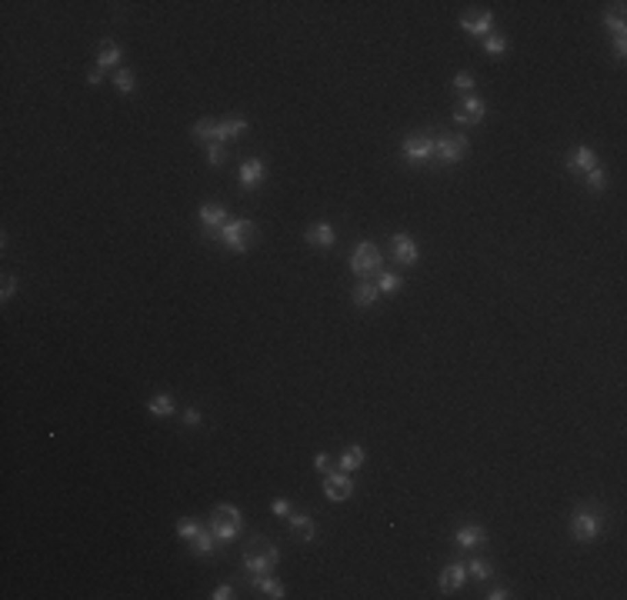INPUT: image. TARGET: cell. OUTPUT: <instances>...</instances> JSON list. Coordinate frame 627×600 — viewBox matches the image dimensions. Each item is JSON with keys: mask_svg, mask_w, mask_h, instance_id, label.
Returning a JSON list of instances; mask_svg holds the SVG:
<instances>
[{"mask_svg": "<svg viewBox=\"0 0 627 600\" xmlns=\"http://www.w3.org/2000/svg\"><path fill=\"white\" fill-rule=\"evenodd\" d=\"M604 527H607V517H604L601 507H594V503H580V507H574V514H571V534H574V540L591 544V540L601 537Z\"/></svg>", "mask_w": 627, "mask_h": 600, "instance_id": "cell-1", "label": "cell"}, {"mask_svg": "<svg viewBox=\"0 0 627 600\" xmlns=\"http://www.w3.org/2000/svg\"><path fill=\"white\" fill-rule=\"evenodd\" d=\"M277 560H280V550L271 540H264V537H254L251 544L244 547V571L251 577L271 574L277 567Z\"/></svg>", "mask_w": 627, "mask_h": 600, "instance_id": "cell-2", "label": "cell"}, {"mask_svg": "<svg viewBox=\"0 0 627 600\" xmlns=\"http://www.w3.org/2000/svg\"><path fill=\"white\" fill-rule=\"evenodd\" d=\"M207 527L214 530V537H217L221 544H230V540H237L241 530H244V514H241L234 503H217Z\"/></svg>", "mask_w": 627, "mask_h": 600, "instance_id": "cell-3", "label": "cell"}, {"mask_svg": "<svg viewBox=\"0 0 627 600\" xmlns=\"http://www.w3.org/2000/svg\"><path fill=\"white\" fill-rule=\"evenodd\" d=\"M254 237H257V224H254L251 217H234V221H227V224L221 227V234H217V240H221L227 250H234V253H247Z\"/></svg>", "mask_w": 627, "mask_h": 600, "instance_id": "cell-4", "label": "cell"}, {"mask_svg": "<svg viewBox=\"0 0 627 600\" xmlns=\"http://www.w3.org/2000/svg\"><path fill=\"white\" fill-rule=\"evenodd\" d=\"M434 134H407L401 140V153H404V160H410V164H427V160H434Z\"/></svg>", "mask_w": 627, "mask_h": 600, "instance_id": "cell-5", "label": "cell"}, {"mask_svg": "<svg viewBox=\"0 0 627 600\" xmlns=\"http://www.w3.org/2000/svg\"><path fill=\"white\" fill-rule=\"evenodd\" d=\"M434 157H441L444 164H457V160H464V153L471 147V140L464 137V134H434Z\"/></svg>", "mask_w": 627, "mask_h": 600, "instance_id": "cell-6", "label": "cell"}, {"mask_svg": "<svg viewBox=\"0 0 627 600\" xmlns=\"http://www.w3.org/2000/svg\"><path fill=\"white\" fill-rule=\"evenodd\" d=\"M351 271L357 277H371L380 271V250H377V244H371V240H360L357 247H354L351 253Z\"/></svg>", "mask_w": 627, "mask_h": 600, "instance_id": "cell-7", "label": "cell"}, {"mask_svg": "<svg viewBox=\"0 0 627 600\" xmlns=\"http://www.w3.org/2000/svg\"><path fill=\"white\" fill-rule=\"evenodd\" d=\"M484 114H487V107H484V100L477 97V94H467L464 103H457L454 107V121L460 127H474L484 121Z\"/></svg>", "mask_w": 627, "mask_h": 600, "instance_id": "cell-8", "label": "cell"}, {"mask_svg": "<svg viewBox=\"0 0 627 600\" xmlns=\"http://www.w3.org/2000/svg\"><path fill=\"white\" fill-rule=\"evenodd\" d=\"M460 27L471 34V37H491L494 34V14L491 10H467L464 17H460Z\"/></svg>", "mask_w": 627, "mask_h": 600, "instance_id": "cell-9", "label": "cell"}, {"mask_svg": "<svg viewBox=\"0 0 627 600\" xmlns=\"http://www.w3.org/2000/svg\"><path fill=\"white\" fill-rule=\"evenodd\" d=\"M391 250H394L397 264H404V267H414L421 260V247L410 234H391Z\"/></svg>", "mask_w": 627, "mask_h": 600, "instance_id": "cell-10", "label": "cell"}, {"mask_svg": "<svg viewBox=\"0 0 627 600\" xmlns=\"http://www.w3.org/2000/svg\"><path fill=\"white\" fill-rule=\"evenodd\" d=\"M354 494V480L351 474H344V471H327L324 477V497L327 500H347Z\"/></svg>", "mask_w": 627, "mask_h": 600, "instance_id": "cell-11", "label": "cell"}, {"mask_svg": "<svg viewBox=\"0 0 627 600\" xmlns=\"http://www.w3.org/2000/svg\"><path fill=\"white\" fill-rule=\"evenodd\" d=\"M197 217H201V227L210 234V237H217V234H221V227L230 221L227 207H221V203H204L201 210H197Z\"/></svg>", "mask_w": 627, "mask_h": 600, "instance_id": "cell-12", "label": "cell"}, {"mask_svg": "<svg viewBox=\"0 0 627 600\" xmlns=\"http://www.w3.org/2000/svg\"><path fill=\"white\" fill-rule=\"evenodd\" d=\"M237 180H241V187H244V190H254L257 184H264V180H267V164H264L260 157L244 160V164H241V171H237Z\"/></svg>", "mask_w": 627, "mask_h": 600, "instance_id": "cell-13", "label": "cell"}, {"mask_svg": "<svg viewBox=\"0 0 627 600\" xmlns=\"http://www.w3.org/2000/svg\"><path fill=\"white\" fill-rule=\"evenodd\" d=\"M464 580H467V564L451 560V564L441 571V590H444V594H454V590L464 587Z\"/></svg>", "mask_w": 627, "mask_h": 600, "instance_id": "cell-14", "label": "cell"}, {"mask_svg": "<svg viewBox=\"0 0 627 600\" xmlns=\"http://www.w3.org/2000/svg\"><path fill=\"white\" fill-rule=\"evenodd\" d=\"M244 130H247V121H244V117H227V121H217V124H214V144L237 140Z\"/></svg>", "mask_w": 627, "mask_h": 600, "instance_id": "cell-15", "label": "cell"}, {"mask_svg": "<svg viewBox=\"0 0 627 600\" xmlns=\"http://www.w3.org/2000/svg\"><path fill=\"white\" fill-rule=\"evenodd\" d=\"M304 237H307V244H310V247L330 250L334 247V240H337V230H334V224H327V221H317V224L304 234Z\"/></svg>", "mask_w": 627, "mask_h": 600, "instance_id": "cell-16", "label": "cell"}, {"mask_svg": "<svg viewBox=\"0 0 627 600\" xmlns=\"http://www.w3.org/2000/svg\"><path fill=\"white\" fill-rule=\"evenodd\" d=\"M594 167H598V153L591 147L571 150V157H567V171H571V174H587V171H594Z\"/></svg>", "mask_w": 627, "mask_h": 600, "instance_id": "cell-17", "label": "cell"}, {"mask_svg": "<svg viewBox=\"0 0 627 600\" xmlns=\"http://www.w3.org/2000/svg\"><path fill=\"white\" fill-rule=\"evenodd\" d=\"M287 527L297 534L301 544H314V540H317V524H314V517H307V514H291V517H287Z\"/></svg>", "mask_w": 627, "mask_h": 600, "instance_id": "cell-18", "label": "cell"}, {"mask_svg": "<svg viewBox=\"0 0 627 600\" xmlns=\"http://www.w3.org/2000/svg\"><path fill=\"white\" fill-rule=\"evenodd\" d=\"M454 544L460 550H474V547H480V544H487V537H484V527H477V524H464L457 534H454Z\"/></svg>", "mask_w": 627, "mask_h": 600, "instance_id": "cell-19", "label": "cell"}, {"mask_svg": "<svg viewBox=\"0 0 627 600\" xmlns=\"http://www.w3.org/2000/svg\"><path fill=\"white\" fill-rule=\"evenodd\" d=\"M377 284H371L367 277H360L357 280V287H354V307H360V310H367V307H374L377 303Z\"/></svg>", "mask_w": 627, "mask_h": 600, "instance_id": "cell-20", "label": "cell"}, {"mask_svg": "<svg viewBox=\"0 0 627 600\" xmlns=\"http://www.w3.org/2000/svg\"><path fill=\"white\" fill-rule=\"evenodd\" d=\"M124 60V50L117 47V44H110V40H103L101 47H97V67L107 71V67H117Z\"/></svg>", "mask_w": 627, "mask_h": 600, "instance_id": "cell-21", "label": "cell"}, {"mask_svg": "<svg viewBox=\"0 0 627 600\" xmlns=\"http://www.w3.org/2000/svg\"><path fill=\"white\" fill-rule=\"evenodd\" d=\"M217 544H221V540L214 537V530H210V527H201V534L190 540V550H194V553H201V557H210V553L217 550Z\"/></svg>", "mask_w": 627, "mask_h": 600, "instance_id": "cell-22", "label": "cell"}, {"mask_svg": "<svg viewBox=\"0 0 627 600\" xmlns=\"http://www.w3.org/2000/svg\"><path fill=\"white\" fill-rule=\"evenodd\" d=\"M254 580V587L264 594V597H271V600H280L284 597V584L277 580V577H271V574H260V577H251Z\"/></svg>", "mask_w": 627, "mask_h": 600, "instance_id": "cell-23", "label": "cell"}, {"mask_svg": "<svg viewBox=\"0 0 627 600\" xmlns=\"http://www.w3.org/2000/svg\"><path fill=\"white\" fill-rule=\"evenodd\" d=\"M364 460H367V450L364 447H347L341 453V467L337 471H344V474H351L357 467H364Z\"/></svg>", "mask_w": 627, "mask_h": 600, "instance_id": "cell-24", "label": "cell"}, {"mask_svg": "<svg viewBox=\"0 0 627 600\" xmlns=\"http://www.w3.org/2000/svg\"><path fill=\"white\" fill-rule=\"evenodd\" d=\"M147 410H151V417H171L177 410V403L171 394H157V397L147 400Z\"/></svg>", "mask_w": 627, "mask_h": 600, "instance_id": "cell-25", "label": "cell"}, {"mask_svg": "<svg viewBox=\"0 0 627 600\" xmlns=\"http://www.w3.org/2000/svg\"><path fill=\"white\" fill-rule=\"evenodd\" d=\"M401 287H404V277L394 274V271H387V274L377 277V290H380V294H397Z\"/></svg>", "mask_w": 627, "mask_h": 600, "instance_id": "cell-26", "label": "cell"}, {"mask_svg": "<svg viewBox=\"0 0 627 600\" xmlns=\"http://www.w3.org/2000/svg\"><path fill=\"white\" fill-rule=\"evenodd\" d=\"M491 574H494V567H491V560H484V557H474V560L467 564V577H474V580H487Z\"/></svg>", "mask_w": 627, "mask_h": 600, "instance_id": "cell-27", "label": "cell"}, {"mask_svg": "<svg viewBox=\"0 0 627 600\" xmlns=\"http://www.w3.org/2000/svg\"><path fill=\"white\" fill-rule=\"evenodd\" d=\"M214 124H217V121L204 117V121H197V124L190 127V130H194V137H197V140H204V144H214Z\"/></svg>", "mask_w": 627, "mask_h": 600, "instance_id": "cell-28", "label": "cell"}, {"mask_svg": "<svg viewBox=\"0 0 627 600\" xmlns=\"http://www.w3.org/2000/svg\"><path fill=\"white\" fill-rule=\"evenodd\" d=\"M114 87H117L121 94L130 97V94H134V74H130L127 67H117V74H114Z\"/></svg>", "mask_w": 627, "mask_h": 600, "instance_id": "cell-29", "label": "cell"}, {"mask_svg": "<svg viewBox=\"0 0 627 600\" xmlns=\"http://www.w3.org/2000/svg\"><path fill=\"white\" fill-rule=\"evenodd\" d=\"M201 527H204L201 521H180V524H177V537L190 544V540H194V537L201 534Z\"/></svg>", "mask_w": 627, "mask_h": 600, "instance_id": "cell-30", "label": "cell"}, {"mask_svg": "<svg viewBox=\"0 0 627 600\" xmlns=\"http://www.w3.org/2000/svg\"><path fill=\"white\" fill-rule=\"evenodd\" d=\"M604 27H607L614 37H624L627 34V24H624V17H621V10H617V14H604Z\"/></svg>", "mask_w": 627, "mask_h": 600, "instance_id": "cell-31", "label": "cell"}, {"mask_svg": "<svg viewBox=\"0 0 627 600\" xmlns=\"http://www.w3.org/2000/svg\"><path fill=\"white\" fill-rule=\"evenodd\" d=\"M451 87L457 94H471V90H474V74H471V71H460V74L451 80Z\"/></svg>", "mask_w": 627, "mask_h": 600, "instance_id": "cell-32", "label": "cell"}, {"mask_svg": "<svg viewBox=\"0 0 627 600\" xmlns=\"http://www.w3.org/2000/svg\"><path fill=\"white\" fill-rule=\"evenodd\" d=\"M484 50H487L491 57H501L504 50H507V40H504L501 34H491V37H484Z\"/></svg>", "mask_w": 627, "mask_h": 600, "instance_id": "cell-33", "label": "cell"}, {"mask_svg": "<svg viewBox=\"0 0 627 600\" xmlns=\"http://www.w3.org/2000/svg\"><path fill=\"white\" fill-rule=\"evenodd\" d=\"M587 187H591V190H604V187H607V180H611V177L604 174L601 167H594V171H587Z\"/></svg>", "mask_w": 627, "mask_h": 600, "instance_id": "cell-34", "label": "cell"}, {"mask_svg": "<svg viewBox=\"0 0 627 600\" xmlns=\"http://www.w3.org/2000/svg\"><path fill=\"white\" fill-rule=\"evenodd\" d=\"M224 160H227L224 144H207V164H210V167H221Z\"/></svg>", "mask_w": 627, "mask_h": 600, "instance_id": "cell-35", "label": "cell"}, {"mask_svg": "<svg viewBox=\"0 0 627 600\" xmlns=\"http://www.w3.org/2000/svg\"><path fill=\"white\" fill-rule=\"evenodd\" d=\"M271 514H274V517H280V521H287V517H291V514H294V507H291V500L277 497L274 503H271Z\"/></svg>", "mask_w": 627, "mask_h": 600, "instance_id": "cell-36", "label": "cell"}, {"mask_svg": "<svg viewBox=\"0 0 627 600\" xmlns=\"http://www.w3.org/2000/svg\"><path fill=\"white\" fill-rule=\"evenodd\" d=\"M14 294H17V277L7 274L3 277V287H0V300H10Z\"/></svg>", "mask_w": 627, "mask_h": 600, "instance_id": "cell-37", "label": "cell"}, {"mask_svg": "<svg viewBox=\"0 0 627 600\" xmlns=\"http://www.w3.org/2000/svg\"><path fill=\"white\" fill-rule=\"evenodd\" d=\"M184 424H187V427H197V424H201V410H197V407H187V410H184Z\"/></svg>", "mask_w": 627, "mask_h": 600, "instance_id": "cell-38", "label": "cell"}, {"mask_svg": "<svg viewBox=\"0 0 627 600\" xmlns=\"http://www.w3.org/2000/svg\"><path fill=\"white\" fill-rule=\"evenodd\" d=\"M210 597H214V600H230V597H234V587H230V584H221V587H217Z\"/></svg>", "mask_w": 627, "mask_h": 600, "instance_id": "cell-39", "label": "cell"}, {"mask_svg": "<svg viewBox=\"0 0 627 600\" xmlns=\"http://www.w3.org/2000/svg\"><path fill=\"white\" fill-rule=\"evenodd\" d=\"M624 53H627V37H614V57L624 60Z\"/></svg>", "mask_w": 627, "mask_h": 600, "instance_id": "cell-40", "label": "cell"}, {"mask_svg": "<svg viewBox=\"0 0 627 600\" xmlns=\"http://www.w3.org/2000/svg\"><path fill=\"white\" fill-rule=\"evenodd\" d=\"M314 467H317V471H330V457H327V453H317V457H314Z\"/></svg>", "mask_w": 627, "mask_h": 600, "instance_id": "cell-41", "label": "cell"}, {"mask_svg": "<svg viewBox=\"0 0 627 600\" xmlns=\"http://www.w3.org/2000/svg\"><path fill=\"white\" fill-rule=\"evenodd\" d=\"M487 597H491V600H507V597H511V590H504V587H497V590H491Z\"/></svg>", "mask_w": 627, "mask_h": 600, "instance_id": "cell-42", "label": "cell"}, {"mask_svg": "<svg viewBox=\"0 0 627 600\" xmlns=\"http://www.w3.org/2000/svg\"><path fill=\"white\" fill-rule=\"evenodd\" d=\"M87 80H90V84H101V80H103V71H101V67H94V71L87 74Z\"/></svg>", "mask_w": 627, "mask_h": 600, "instance_id": "cell-43", "label": "cell"}]
</instances>
